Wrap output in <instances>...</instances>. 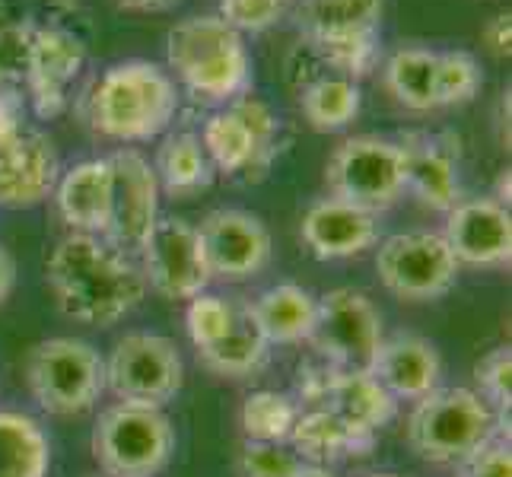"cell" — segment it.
Listing matches in <instances>:
<instances>
[{"label": "cell", "mask_w": 512, "mask_h": 477, "mask_svg": "<svg viewBox=\"0 0 512 477\" xmlns=\"http://www.w3.org/2000/svg\"><path fill=\"white\" fill-rule=\"evenodd\" d=\"M45 274L61 312L93 328H112L147 296L137 258L118 252L102 236H64L48 255Z\"/></svg>", "instance_id": "6da1fadb"}, {"label": "cell", "mask_w": 512, "mask_h": 477, "mask_svg": "<svg viewBox=\"0 0 512 477\" xmlns=\"http://www.w3.org/2000/svg\"><path fill=\"white\" fill-rule=\"evenodd\" d=\"M179 112V90L160 64L121 61L96 80L90 93V125L118 144H147L169 131Z\"/></svg>", "instance_id": "7a4b0ae2"}, {"label": "cell", "mask_w": 512, "mask_h": 477, "mask_svg": "<svg viewBox=\"0 0 512 477\" xmlns=\"http://www.w3.org/2000/svg\"><path fill=\"white\" fill-rule=\"evenodd\" d=\"M166 58L185 90L204 102H233L252 86L245 39L217 13L175 23L166 39Z\"/></svg>", "instance_id": "3957f363"}, {"label": "cell", "mask_w": 512, "mask_h": 477, "mask_svg": "<svg viewBox=\"0 0 512 477\" xmlns=\"http://www.w3.org/2000/svg\"><path fill=\"white\" fill-rule=\"evenodd\" d=\"M497 411L474 388H443L414 401L408 417V443L430 465H462L490 436L503 430ZM509 427V423H506Z\"/></svg>", "instance_id": "277c9868"}, {"label": "cell", "mask_w": 512, "mask_h": 477, "mask_svg": "<svg viewBox=\"0 0 512 477\" xmlns=\"http://www.w3.org/2000/svg\"><path fill=\"white\" fill-rule=\"evenodd\" d=\"M90 446L105 477H156L175 455V430L163 408L118 401L99 414Z\"/></svg>", "instance_id": "5b68a950"}, {"label": "cell", "mask_w": 512, "mask_h": 477, "mask_svg": "<svg viewBox=\"0 0 512 477\" xmlns=\"http://www.w3.org/2000/svg\"><path fill=\"white\" fill-rule=\"evenodd\" d=\"M385 0H303L296 10L306 45L341 77H363L379 58Z\"/></svg>", "instance_id": "8992f818"}, {"label": "cell", "mask_w": 512, "mask_h": 477, "mask_svg": "<svg viewBox=\"0 0 512 477\" xmlns=\"http://www.w3.org/2000/svg\"><path fill=\"white\" fill-rule=\"evenodd\" d=\"M201 147L214 172L229 179L261 182L280 153V118L258 96H239L223 112L210 115L201 131Z\"/></svg>", "instance_id": "52a82bcc"}, {"label": "cell", "mask_w": 512, "mask_h": 477, "mask_svg": "<svg viewBox=\"0 0 512 477\" xmlns=\"http://www.w3.org/2000/svg\"><path fill=\"white\" fill-rule=\"evenodd\" d=\"M26 382L42 411L77 417L93 411L105 392V360L80 338H48L29 350Z\"/></svg>", "instance_id": "ba28073f"}, {"label": "cell", "mask_w": 512, "mask_h": 477, "mask_svg": "<svg viewBox=\"0 0 512 477\" xmlns=\"http://www.w3.org/2000/svg\"><path fill=\"white\" fill-rule=\"evenodd\" d=\"M325 182L331 198L379 217L408 191L404 188V156L398 140L376 134L347 137L328 159Z\"/></svg>", "instance_id": "9c48e42d"}, {"label": "cell", "mask_w": 512, "mask_h": 477, "mask_svg": "<svg viewBox=\"0 0 512 477\" xmlns=\"http://www.w3.org/2000/svg\"><path fill=\"white\" fill-rule=\"evenodd\" d=\"M182 353L163 334L131 331L118 338L105 360V388L128 404L166 408L182 392Z\"/></svg>", "instance_id": "30bf717a"}, {"label": "cell", "mask_w": 512, "mask_h": 477, "mask_svg": "<svg viewBox=\"0 0 512 477\" xmlns=\"http://www.w3.org/2000/svg\"><path fill=\"white\" fill-rule=\"evenodd\" d=\"M376 271L382 287L404 303H433L443 299L458 280V261L449 252L443 233H395L379 242Z\"/></svg>", "instance_id": "8fae6325"}, {"label": "cell", "mask_w": 512, "mask_h": 477, "mask_svg": "<svg viewBox=\"0 0 512 477\" xmlns=\"http://www.w3.org/2000/svg\"><path fill=\"white\" fill-rule=\"evenodd\" d=\"M382 338V315L366 293L338 287L319 296V318L309 344L334 369H369Z\"/></svg>", "instance_id": "7c38bea8"}, {"label": "cell", "mask_w": 512, "mask_h": 477, "mask_svg": "<svg viewBox=\"0 0 512 477\" xmlns=\"http://www.w3.org/2000/svg\"><path fill=\"white\" fill-rule=\"evenodd\" d=\"M112 166V207L105 242H112L128 258H140L160 220V182L153 163L134 147H121L109 156Z\"/></svg>", "instance_id": "4fadbf2b"}, {"label": "cell", "mask_w": 512, "mask_h": 477, "mask_svg": "<svg viewBox=\"0 0 512 477\" xmlns=\"http://www.w3.org/2000/svg\"><path fill=\"white\" fill-rule=\"evenodd\" d=\"M144 280L153 293L163 299H194L207 293L210 271L204 258V245L198 236V226H191L182 217H160L153 233L137 258Z\"/></svg>", "instance_id": "5bb4252c"}, {"label": "cell", "mask_w": 512, "mask_h": 477, "mask_svg": "<svg viewBox=\"0 0 512 477\" xmlns=\"http://www.w3.org/2000/svg\"><path fill=\"white\" fill-rule=\"evenodd\" d=\"M198 236L204 245L210 280H252L271 264V233L255 214L239 207L210 210L201 220Z\"/></svg>", "instance_id": "9a60e30c"}, {"label": "cell", "mask_w": 512, "mask_h": 477, "mask_svg": "<svg viewBox=\"0 0 512 477\" xmlns=\"http://www.w3.org/2000/svg\"><path fill=\"white\" fill-rule=\"evenodd\" d=\"M299 395L312 408H328L341 417L350 430L363 436H376L395 420L398 401L382 388V382L369 369H322L299 379Z\"/></svg>", "instance_id": "2e32d148"}, {"label": "cell", "mask_w": 512, "mask_h": 477, "mask_svg": "<svg viewBox=\"0 0 512 477\" xmlns=\"http://www.w3.org/2000/svg\"><path fill=\"white\" fill-rule=\"evenodd\" d=\"M443 239L458 268H509L512 261V217L497 198L458 201L446 214Z\"/></svg>", "instance_id": "e0dca14e"}, {"label": "cell", "mask_w": 512, "mask_h": 477, "mask_svg": "<svg viewBox=\"0 0 512 477\" xmlns=\"http://www.w3.org/2000/svg\"><path fill=\"white\" fill-rule=\"evenodd\" d=\"M61 163L51 137L23 128L0 144V207L29 210L55 194Z\"/></svg>", "instance_id": "ac0fdd59"}, {"label": "cell", "mask_w": 512, "mask_h": 477, "mask_svg": "<svg viewBox=\"0 0 512 477\" xmlns=\"http://www.w3.org/2000/svg\"><path fill=\"white\" fill-rule=\"evenodd\" d=\"M404 156V188L414 191V198L449 214L462 201V185H458V140L452 134H427L408 131L398 137Z\"/></svg>", "instance_id": "d6986e66"}, {"label": "cell", "mask_w": 512, "mask_h": 477, "mask_svg": "<svg viewBox=\"0 0 512 477\" xmlns=\"http://www.w3.org/2000/svg\"><path fill=\"white\" fill-rule=\"evenodd\" d=\"M86 64V45L74 32L58 26H35L32 70L26 80L29 99L42 118H55L67 109V90Z\"/></svg>", "instance_id": "ffe728a7"}, {"label": "cell", "mask_w": 512, "mask_h": 477, "mask_svg": "<svg viewBox=\"0 0 512 477\" xmlns=\"http://www.w3.org/2000/svg\"><path fill=\"white\" fill-rule=\"evenodd\" d=\"M299 236L319 261L357 258L379 242V217L347 201L322 198L306 210Z\"/></svg>", "instance_id": "44dd1931"}, {"label": "cell", "mask_w": 512, "mask_h": 477, "mask_svg": "<svg viewBox=\"0 0 512 477\" xmlns=\"http://www.w3.org/2000/svg\"><path fill=\"white\" fill-rule=\"evenodd\" d=\"M369 373L395 401H420L443 382V357L427 338L401 331L382 338Z\"/></svg>", "instance_id": "7402d4cb"}, {"label": "cell", "mask_w": 512, "mask_h": 477, "mask_svg": "<svg viewBox=\"0 0 512 477\" xmlns=\"http://www.w3.org/2000/svg\"><path fill=\"white\" fill-rule=\"evenodd\" d=\"M55 204L70 233L105 236L112 207V166L109 156L83 159V163L61 172L55 185Z\"/></svg>", "instance_id": "603a6c76"}, {"label": "cell", "mask_w": 512, "mask_h": 477, "mask_svg": "<svg viewBox=\"0 0 512 477\" xmlns=\"http://www.w3.org/2000/svg\"><path fill=\"white\" fill-rule=\"evenodd\" d=\"M249 306L271 347L309 341L315 331V318H319V296L299 284H277L264 290Z\"/></svg>", "instance_id": "cb8c5ba5"}, {"label": "cell", "mask_w": 512, "mask_h": 477, "mask_svg": "<svg viewBox=\"0 0 512 477\" xmlns=\"http://www.w3.org/2000/svg\"><path fill=\"white\" fill-rule=\"evenodd\" d=\"M376 436H363L357 430H350L341 417H334L328 408H309L299 411L293 433L287 439V446L303 458L306 465H331L341 462L347 455H360L373 446Z\"/></svg>", "instance_id": "d4e9b609"}, {"label": "cell", "mask_w": 512, "mask_h": 477, "mask_svg": "<svg viewBox=\"0 0 512 477\" xmlns=\"http://www.w3.org/2000/svg\"><path fill=\"white\" fill-rule=\"evenodd\" d=\"M268 347L271 344H268V338H264V331L258 328L252 306L245 303V299H239L236 322H233V328H229V334L223 341H217L214 347L198 350V360L214 376L245 379L264 366V360H268Z\"/></svg>", "instance_id": "484cf974"}, {"label": "cell", "mask_w": 512, "mask_h": 477, "mask_svg": "<svg viewBox=\"0 0 512 477\" xmlns=\"http://www.w3.org/2000/svg\"><path fill=\"white\" fill-rule=\"evenodd\" d=\"M156 182H160V191H166L169 198H194L204 188H210L214 182V166L201 147L198 134H169L163 140L160 153H156Z\"/></svg>", "instance_id": "4316f807"}, {"label": "cell", "mask_w": 512, "mask_h": 477, "mask_svg": "<svg viewBox=\"0 0 512 477\" xmlns=\"http://www.w3.org/2000/svg\"><path fill=\"white\" fill-rule=\"evenodd\" d=\"M51 443L39 420L0 411V477H48Z\"/></svg>", "instance_id": "83f0119b"}, {"label": "cell", "mask_w": 512, "mask_h": 477, "mask_svg": "<svg viewBox=\"0 0 512 477\" xmlns=\"http://www.w3.org/2000/svg\"><path fill=\"white\" fill-rule=\"evenodd\" d=\"M385 86L398 105L411 112L436 109V51L398 48L385 61Z\"/></svg>", "instance_id": "f1b7e54d"}, {"label": "cell", "mask_w": 512, "mask_h": 477, "mask_svg": "<svg viewBox=\"0 0 512 477\" xmlns=\"http://www.w3.org/2000/svg\"><path fill=\"white\" fill-rule=\"evenodd\" d=\"M299 109L315 131H341L360 115V86L341 74H322L303 86Z\"/></svg>", "instance_id": "f546056e"}, {"label": "cell", "mask_w": 512, "mask_h": 477, "mask_svg": "<svg viewBox=\"0 0 512 477\" xmlns=\"http://www.w3.org/2000/svg\"><path fill=\"white\" fill-rule=\"evenodd\" d=\"M296 417H299V404L284 392H271V388L252 392L242 401L239 411L242 433L249 443H287Z\"/></svg>", "instance_id": "4dcf8cb0"}, {"label": "cell", "mask_w": 512, "mask_h": 477, "mask_svg": "<svg viewBox=\"0 0 512 477\" xmlns=\"http://www.w3.org/2000/svg\"><path fill=\"white\" fill-rule=\"evenodd\" d=\"M481 64L468 51H436V109L465 105L481 93Z\"/></svg>", "instance_id": "1f68e13d"}, {"label": "cell", "mask_w": 512, "mask_h": 477, "mask_svg": "<svg viewBox=\"0 0 512 477\" xmlns=\"http://www.w3.org/2000/svg\"><path fill=\"white\" fill-rule=\"evenodd\" d=\"M236 306H239V299H223L217 293H201L188 299L185 328H188L194 350H207L226 338L229 328L236 322Z\"/></svg>", "instance_id": "d6a6232c"}, {"label": "cell", "mask_w": 512, "mask_h": 477, "mask_svg": "<svg viewBox=\"0 0 512 477\" xmlns=\"http://www.w3.org/2000/svg\"><path fill=\"white\" fill-rule=\"evenodd\" d=\"M309 465L287 443H245L236 455L239 477H299Z\"/></svg>", "instance_id": "836d02e7"}, {"label": "cell", "mask_w": 512, "mask_h": 477, "mask_svg": "<svg viewBox=\"0 0 512 477\" xmlns=\"http://www.w3.org/2000/svg\"><path fill=\"white\" fill-rule=\"evenodd\" d=\"M474 382L481 388V398L497 411L500 420L509 423V408H512V350L509 347H493L490 353L478 360L474 366Z\"/></svg>", "instance_id": "e575fe53"}, {"label": "cell", "mask_w": 512, "mask_h": 477, "mask_svg": "<svg viewBox=\"0 0 512 477\" xmlns=\"http://www.w3.org/2000/svg\"><path fill=\"white\" fill-rule=\"evenodd\" d=\"M35 23H7L0 26V86H26L32 70Z\"/></svg>", "instance_id": "d590c367"}, {"label": "cell", "mask_w": 512, "mask_h": 477, "mask_svg": "<svg viewBox=\"0 0 512 477\" xmlns=\"http://www.w3.org/2000/svg\"><path fill=\"white\" fill-rule=\"evenodd\" d=\"M287 0H220V20L233 26L239 35L268 32L284 16Z\"/></svg>", "instance_id": "8d00e7d4"}, {"label": "cell", "mask_w": 512, "mask_h": 477, "mask_svg": "<svg viewBox=\"0 0 512 477\" xmlns=\"http://www.w3.org/2000/svg\"><path fill=\"white\" fill-rule=\"evenodd\" d=\"M465 474L462 477H512V446H509V433L490 436L487 443L471 452L462 462Z\"/></svg>", "instance_id": "74e56055"}, {"label": "cell", "mask_w": 512, "mask_h": 477, "mask_svg": "<svg viewBox=\"0 0 512 477\" xmlns=\"http://www.w3.org/2000/svg\"><path fill=\"white\" fill-rule=\"evenodd\" d=\"M23 128H26L23 125V99L13 90H4V86H0V144L16 137Z\"/></svg>", "instance_id": "f35d334b"}, {"label": "cell", "mask_w": 512, "mask_h": 477, "mask_svg": "<svg viewBox=\"0 0 512 477\" xmlns=\"http://www.w3.org/2000/svg\"><path fill=\"white\" fill-rule=\"evenodd\" d=\"M484 42L490 45L493 55H500V58L509 55V45H512V16L509 13L493 16L484 29Z\"/></svg>", "instance_id": "ab89813d"}, {"label": "cell", "mask_w": 512, "mask_h": 477, "mask_svg": "<svg viewBox=\"0 0 512 477\" xmlns=\"http://www.w3.org/2000/svg\"><path fill=\"white\" fill-rule=\"evenodd\" d=\"M13 287H16V261L4 245H0V303H7Z\"/></svg>", "instance_id": "60d3db41"}, {"label": "cell", "mask_w": 512, "mask_h": 477, "mask_svg": "<svg viewBox=\"0 0 512 477\" xmlns=\"http://www.w3.org/2000/svg\"><path fill=\"white\" fill-rule=\"evenodd\" d=\"M118 4L128 10H166L172 4H179V0H118Z\"/></svg>", "instance_id": "b9f144b4"}, {"label": "cell", "mask_w": 512, "mask_h": 477, "mask_svg": "<svg viewBox=\"0 0 512 477\" xmlns=\"http://www.w3.org/2000/svg\"><path fill=\"white\" fill-rule=\"evenodd\" d=\"M497 188H500V191H497V194H493V198H497V201H500L503 207H509V169H506V172L500 175V182H497Z\"/></svg>", "instance_id": "7bdbcfd3"}, {"label": "cell", "mask_w": 512, "mask_h": 477, "mask_svg": "<svg viewBox=\"0 0 512 477\" xmlns=\"http://www.w3.org/2000/svg\"><path fill=\"white\" fill-rule=\"evenodd\" d=\"M299 477H334V474H331L328 468H319V465H309V468H306L303 474H299Z\"/></svg>", "instance_id": "ee69618b"}, {"label": "cell", "mask_w": 512, "mask_h": 477, "mask_svg": "<svg viewBox=\"0 0 512 477\" xmlns=\"http://www.w3.org/2000/svg\"><path fill=\"white\" fill-rule=\"evenodd\" d=\"M373 477H401V474H373Z\"/></svg>", "instance_id": "f6af8a7d"}]
</instances>
